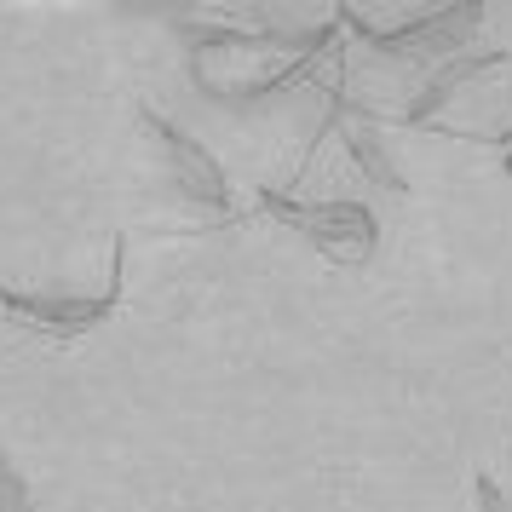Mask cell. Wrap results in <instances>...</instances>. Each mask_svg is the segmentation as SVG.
<instances>
[{"mask_svg":"<svg viewBox=\"0 0 512 512\" xmlns=\"http://www.w3.org/2000/svg\"><path fill=\"white\" fill-rule=\"evenodd\" d=\"M472 501H478V512H512V501L501 495V484H495L489 472H478V478H472Z\"/></svg>","mask_w":512,"mask_h":512,"instance_id":"obj_8","label":"cell"},{"mask_svg":"<svg viewBox=\"0 0 512 512\" xmlns=\"http://www.w3.org/2000/svg\"><path fill=\"white\" fill-rule=\"evenodd\" d=\"M259 208L282 219L288 231H300L311 248L340 259H369L374 242H380V219H374L369 202H351V196H334V202H294L282 190H259Z\"/></svg>","mask_w":512,"mask_h":512,"instance_id":"obj_1","label":"cell"},{"mask_svg":"<svg viewBox=\"0 0 512 512\" xmlns=\"http://www.w3.org/2000/svg\"><path fill=\"white\" fill-rule=\"evenodd\" d=\"M507 179H512V150H507Z\"/></svg>","mask_w":512,"mask_h":512,"instance_id":"obj_9","label":"cell"},{"mask_svg":"<svg viewBox=\"0 0 512 512\" xmlns=\"http://www.w3.org/2000/svg\"><path fill=\"white\" fill-rule=\"evenodd\" d=\"M501 64H507V52H478V58H455V64H443L438 75H432V81H426V87H420L415 93V104H409V127H420V121H432L443 110V104H449V93H455V87H461V81H472V75H489V70H501Z\"/></svg>","mask_w":512,"mask_h":512,"instance_id":"obj_5","label":"cell"},{"mask_svg":"<svg viewBox=\"0 0 512 512\" xmlns=\"http://www.w3.org/2000/svg\"><path fill=\"white\" fill-rule=\"evenodd\" d=\"M478 18H484V6H443V12H420V18H409L397 29H374L351 6H340V24L351 35H363L380 58H426L432 47H455V41H466L478 29Z\"/></svg>","mask_w":512,"mask_h":512,"instance_id":"obj_3","label":"cell"},{"mask_svg":"<svg viewBox=\"0 0 512 512\" xmlns=\"http://www.w3.org/2000/svg\"><path fill=\"white\" fill-rule=\"evenodd\" d=\"M121 271H127V242L110 254V288L104 294H41V288H0V311L12 323L35 328V334H87V328L110 323L121 305Z\"/></svg>","mask_w":512,"mask_h":512,"instance_id":"obj_2","label":"cell"},{"mask_svg":"<svg viewBox=\"0 0 512 512\" xmlns=\"http://www.w3.org/2000/svg\"><path fill=\"white\" fill-rule=\"evenodd\" d=\"M346 150H351V162L363 167V173H369L380 190H392V196H403V190H409V179H403V173L392 167L386 144L374 139V133H346Z\"/></svg>","mask_w":512,"mask_h":512,"instance_id":"obj_6","label":"cell"},{"mask_svg":"<svg viewBox=\"0 0 512 512\" xmlns=\"http://www.w3.org/2000/svg\"><path fill=\"white\" fill-rule=\"evenodd\" d=\"M0 512H29V484L18 478V466L0 449Z\"/></svg>","mask_w":512,"mask_h":512,"instance_id":"obj_7","label":"cell"},{"mask_svg":"<svg viewBox=\"0 0 512 512\" xmlns=\"http://www.w3.org/2000/svg\"><path fill=\"white\" fill-rule=\"evenodd\" d=\"M507 144H512V139H507Z\"/></svg>","mask_w":512,"mask_h":512,"instance_id":"obj_10","label":"cell"},{"mask_svg":"<svg viewBox=\"0 0 512 512\" xmlns=\"http://www.w3.org/2000/svg\"><path fill=\"white\" fill-rule=\"evenodd\" d=\"M139 121H144V133L162 144L167 167H173V185L185 190L190 202H202V208H213V213L231 208V179H225V167L202 150V139H190L185 127H173V121L156 116V110H139Z\"/></svg>","mask_w":512,"mask_h":512,"instance_id":"obj_4","label":"cell"}]
</instances>
